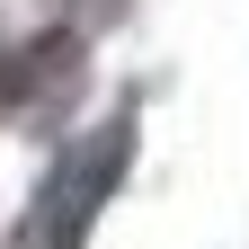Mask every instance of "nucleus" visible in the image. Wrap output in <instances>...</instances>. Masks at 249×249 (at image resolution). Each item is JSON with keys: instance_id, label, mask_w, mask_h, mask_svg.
Segmentation results:
<instances>
[{"instance_id": "f257e3e1", "label": "nucleus", "mask_w": 249, "mask_h": 249, "mask_svg": "<svg viewBox=\"0 0 249 249\" xmlns=\"http://www.w3.org/2000/svg\"><path fill=\"white\" fill-rule=\"evenodd\" d=\"M124 160H134V116H116L107 134L71 142V151L53 160V178L36 187V205H27V223H18L9 249H89V223L107 213Z\"/></svg>"}]
</instances>
